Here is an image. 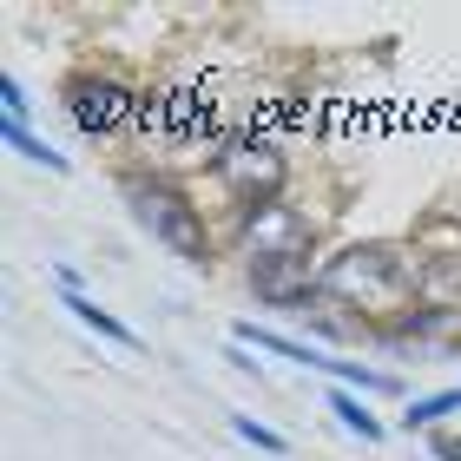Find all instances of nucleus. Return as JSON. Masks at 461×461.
<instances>
[{
  "label": "nucleus",
  "mask_w": 461,
  "mask_h": 461,
  "mask_svg": "<svg viewBox=\"0 0 461 461\" xmlns=\"http://www.w3.org/2000/svg\"><path fill=\"white\" fill-rule=\"evenodd\" d=\"M330 415H337V422H343L349 435H363V442H383V422H375V415H369L363 402H356L349 389H337V395H330Z\"/></svg>",
  "instance_id": "nucleus-11"
},
{
  "label": "nucleus",
  "mask_w": 461,
  "mask_h": 461,
  "mask_svg": "<svg viewBox=\"0 0 461 461\" xmlns=\"http://www.w3.org/2000/svg\"><path fill=\"white\" fill-rule=\"evenodd\" d=\"M238 343H258V349H270V356H290V363H310V369H330V356H317V349H303V343H290V337H277V330H258V323H238L230 330Z\"/></svg>",
  "instance_id": "nucleus-9"
},
{
  "label": "nucleus",
  "mask_w": 461,
  "mask_h": 461,
  "mask_svg": "<svg viewBox=\"0 0 461 461\" xmlns=\"http://www.w3.org/2000/svg\"><path fill=\"white\" fill-rule=\"evenodd\" d=\"M389 337H461V310H442V303H415V310H402V317L389 323Z\"/></svg>",
  "instance_id": "nucleus-7"
},
{
  "label": "nucleus",
  "mask_w": 461,
  "mask_h": 461,
  "mask_svg": "<svg viewBox=\"0 0 461 461\" xmlns=\"http://www.w3.org/2000/svg\"><path fill=\"white\" fill-rule=\"evenodd\" d=\"M59 297H67V310H73V317L86 323V330H99L106 343H125V349H139V337H132V330H125V323L113 317V310H99L93 297H79V290H59Z\"/></svg>",
  "instance_id": "nucleus-8"
},
{
  "label": "nucleus",
  "mask_w": 461,
  "mask_h": 461,
  "mask_svg": "<svg viewBox=\"0 0 461 461\" xmlns=\"http://www.w3.org/2000/svg\"><path fill=\"white\" fill-rule=\"evenodd\" d=\"M0 106H7V119H27V93H20L14 73H0Z\"/></svg>",
  "instance_id": "nucleus-14"
},
{
  "label": "nucleus",
  "mask_w": 461,
  "mask_h": 461,
  "mask_svg": "<svg viewBox=\"0 0 461 461\" xmlns=\"http://www.w3.org/2000/svg\"><path fill=\"white\" fill-rule=\"evenodd\" d=\"M212 172L224 178V192L238 198V212H258V204H277L290 165H284L277 145H264V139H238V145H224V152H212Z\"/></svg>",
  "instance_id": "nucleus-3"
},
{
  "label": "nucleus",
  "mask_w": 461,
  "mask_h": 461,
  "mask_svg": "<svg viewBox=\"0 0 461 461\" xmlns=\"http://www.w3.org/2000/svg\"><path fill=\"white\" fill-rule=\"evenodd\" d=\"M317 277H323V270L310 264V250H303V258H250V290H258L264 303L303 310L310 297H317Z\"/></svg>",
  "instance_id": "nucleus-6"
},
{
  "label": "nucleus",
  "mask_w": 461,
  "mask_h": 461,
  "mask_svg": "<svg viewBox=\"0 0 461 461\" xmlns=\"http://www.w3.org/2000/svg\"><path fill=\"white\" fill-rule=\"evenodd\" d=\"M230 429H238V435H244V442H258L264 455H284V435H277V429H264V422H258V415H230Z\"/></svg>",
  "instance_id": "nucleus-13"
},
{
  "label": "nucleus",
  "mask_w": 461,
  "mask_h": 461,
  "mask_svg": "<svg viewBox=\"0 0 461 461\" xmlns=\"http://www.w3.org/2000/svg\"><path fill=\"white\" fill-rule=\"evenodd\" d=\"M125 204H132V218L152 230V238L165 250H178L185 264H204L212 258V238H204V218H198V204L178 192V185H165V178H125Z\"/></svg>",
  "instance_id": "nucleus-2"
},
{
  "label": "nucleus",
  "mask_w": 461,
  "mask_h": 461,
  "mask_svg": "<svg viewBox=\"0 0 461 461\" xmlns=\"http://www.w3.org/2000/svg\"><path fill=\"white\" fill-rule=\"evenodd\" d=\"M461 409V389H442V395H422L409 415H402V429H429V422H442V415Z\"/></svg>",
  "instance_id": "nucleus-12"
},
{
  "label": "nucleus",
  "mask_w": 461,
  "mask_h": 461,
  "mask_svg": "<svg viewBox=\"0 0 461 461\" xmlns=\"http://www.w3.org/2000/svg\"><path fill=\"white\" fill-rule=\"evenodd\" d=\"M67 113H73V125L86 139H106V132H119V125L132 119V93H125L119 79L79 73V79H67Z\"/></svg>",
  "instance_id": "nucleus-4"
},
{
  "label": "nucleus",
  "mask_w": 461,
  "mask_h": 461,
  "mask_svg": "<svg viewBox=\"0 0 461 461\" xmlns=\"http://www.w3.org/2000/svg\"><path fill=\"white\" fill-rule=\"evenodd\" d=\"M435 455H442V461H461V442H455V435H442V442H435Z\"/></svg>",
  "instance_id": "nucleus-15"
},
{
  "label": "nucleus",
  "mask_w": 461,
  "mask_h": 461,
  "mask_svg": "<svg viewBox=\"0 0 461 461\" xmlns=\"http://www.w3.org/2000/svg\"><path fill=\"white\" fill-rule=\"evenodd\" d=\"M317 290L330 303H363V310H415L409 297H415V270H409V258L395 244H349L343 258H330L323 264V277H317Z\"/></svg>",
  "instance_id": "nucleus-1"
},
{
  "label": "nucleus",
  "mask_w": 461,
  "mask_h": 461,
  "mask_svg": "<svg viewBox=\"0 0 461 461\" xmlns=\"http://www.w3.org/2000/svg\"><path fill=\"white\" fill-rule=\"evenodd\" d=\"M0 139H7L14 152H20V158L47 165V172H67V158H59V152H53V145L40 139V132H27V119H0Z\"/></svg>",
  "instance_id": "nucleus-10"
},
{
  "label": "nucleus",
  "mask_w": 461,
  "mask_h": 461,
  "mask_svg": "<svg viewBox=\"0 0 461 461\" xmlns=\"http://www.w3.org/2000/svg\"><path fill=\"white\" fill-rule=\"evenodd\" d=\"M238 238L250 258H303L310 250V224L290 212V204H258V212H244Z\"/></svg>",
  "instance_id": "nucleus-5"
}]
</instances>
